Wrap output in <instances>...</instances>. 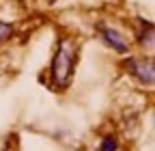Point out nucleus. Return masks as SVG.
Masks as SVG:
<instances>
[{
  "instance_id": "f03ea898",
  "label": "nucleus",
  "mask_w": 155,
  "mask_h": 151,
  "mask_svg": "<svg viewBox=\"0 0 155 151\" xmlns=\"http://www.w3.org/2000/svg\"><path fill=\"white\" fill-rule=\"evenodd\" d=\"M127 67H129V73L131 76H136L142 84H147V86H151L153 84V63L151 61H136V59H131L129 63H127Z\"/></svg>"
},
{
  "instance_id": "423d86ee",
  "label": "nucleus",
  "mask_w": 155,
  "mask_h": 151,
  "mask_svg": "<svg viewBox=\"0 0 155 151\" xmlns=\"http://www.w3.org/2000/svg\"><path fill=\"white\" fill-rule=\"evenodd\" d=\"M101 151H116V138H106Z\"/></svg>"
},
{
  "instance_id": "f257e3e1",
  "label": "nucleus",
  "mask_w": 155,
  "mask_h": 151,
  "mask_svg": "<svg viewBox=\"0 0 155 151\" xmlns=\"http://www.w3.org/2000/svg\"><path fill=\"white\" fill-rule=\"evenodd\" d=\"M75 59H78V45L73 39L69 37H63L58 41L56 54L50 63V78L56 91H65L71 82L73 76V67H75Z\"/></svg>"
},
{
  "instance_id": "39448f33",
  "label": "nucleus",
  "mask_w": 155,
  "mask_h": 151,
  "mask_svg": "<svg viewBox=\"0 0 155 151\" xmlns=\"http://www.w3.org/2000/svg\"><path fill=\"white\" fill-rule=\"evenodd\" d=\"M13 35H15V28H13V24L0 22V43H2V41H9Z\"/></svg>"
},
{
  "instance_id": "0eeeda50",
  "label": "nucleus",
  "mask_w": 155,
  "mask_h": 151,
  "mask_svg": "<svg viewBox=\"0 0 155 151\" xmlns=\"http://www.w3.org/2000/svg\"><path fill=\"white\" fill-rule=\"evenodd\" d=\"M48 2H50V5H52V2H54V0H48Z\"/></svg>"
},
{
  "instance_id": "20e7f679",
  "label": "nucleus",
  "mask_w": 155,
  "mask_h": 151,
  "mask_svg": "<svg viewBox=\"0 0 155 151\" xmlns=\"http://www.w3.org/2000/svg\"><path fill=\"white\" fill-rule=\"evenodd\" d=\"M138 43L140 45L147 43L149 50L153 48V24L151 22H144V20L138 22Z\"/></svg>"
},
{
  "instance_id": "7ed1b4c3",
  "label": "nucleus",
  "mask_w": 155,
  "mask_h": 151,
  "mask_svg": "<svg viewBox=\"0 0 155 151\" xmlns=\"http://www.w3.org/2000/svg\"><path fill=\"white\" fill-rule=\"evenodd\" d=\"M101 39H104L112 50L121 52V54H125V52L129 50L127 39H125V37H123L119 30H114V28H110V26H104V28H101Z\"/></svg>"
}]
</instances>
